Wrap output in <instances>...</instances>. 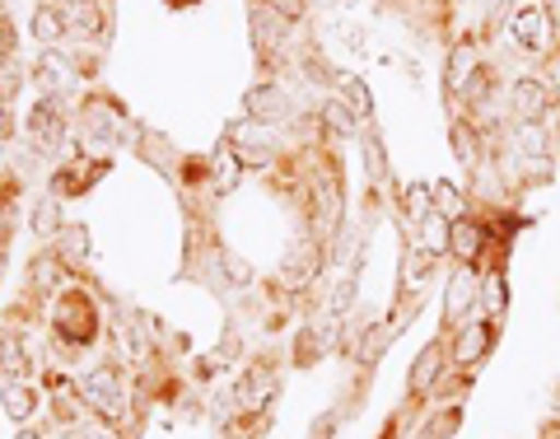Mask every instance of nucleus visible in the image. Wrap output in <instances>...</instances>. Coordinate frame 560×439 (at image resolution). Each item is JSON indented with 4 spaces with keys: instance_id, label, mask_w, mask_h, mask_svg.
I'll return each instance as SVG.
<instances>
[{
    "instance_id": "obj_1",
    "label": "nucleus",
    "mask_w": 560,
    "mask_h": 439,
    "mask_svg": "<svg viewBox=\"0 0 560 439\" xmlns=\"http://www.w3.org/2000/svg\"><path fill=\"white\" fill-rule=\"evenodd\" d=\"M510 33H514V43L523 51H533V57H556V47H560V24L541 0H528V5L514 14Z\"/></svg>"
},
{
    "instance_id": "obj_2",
    "label": "nucleus",
    "mask_w": 560,
    "mask_h": 439,
    "mask_svg": "<svg viewBox=\"0 0 560 439\" xmlns=\"http://www.w3.org/2000/svg\"><path fill=\"white\" fill-rule=\"evenodd\" d=\"M556 108H560V103H556V90H551L547 76H518L510 84V113H514V122H547Z\"/></svg>"
},
{
    "instance_id": "obj_3",
    "label": "nucleus",
    "mask_w": 560,
    "mask_h": 439,
    "mask_svg": "<svg viewBox=\"0 0 560 439\" xmlns=\"http://www.w3.org/2000/svg\"><path fill=\"white\" fill-rule=\"evenodd\" d=\"M477 304H481V272L471 262H458V272L448 276V290H444V332H458V323Z\"/></svg>"
},
{
    "instance_id": "obj_4",
    "label": "nucleus",
    "mask_w": 560,
    "mask_h": 439,
    "mask_svg": "<svg viewBox=\"0 0 560 439\" xmlns=\"http://www.w3.org/2000/svg\"><path fill=\"white\" fill-rule=\"evenodd\" d=\"M80 393H84V402H90V407L103 416V420H121V379L113 374V370H94L90 379H80Z\"/></svg>"
},
{
    "instance_id": "obj_5",
    "label": "nucleus",
    "mask_w": 560,
    "mask_h": 439,
    "mask_svg": "<svg viewBox=\"0 0 560 439\" xmlns=\"http://www.w3.org/2000/svg\"><path fill=\"white\" fill-rule=\"evenodd\" d=\"M490 346H495V319H481V323H467L458 327V337H453V365H463V370H471V365H481L490 356Z\"/></svg>"
},
{
    "instance_id": "obj_6",
    "label": "nucleus",
    "mask_w": 560,
    "mask_h": 439,
    "mask_svg": "<svg viewBox=\"0 0 560 439\" xmlns=\"http://www.w3.org/2000/svg\"><path fill=\"white\" fill-rule=\"evenodd\" d=\"M318 272H323V243L304 239V243H294V253L285 257V272H280V280H285V290H308L313 280H318Z\"/></svg>"
},
{
    "instance_id": "obj_7",
    "label": "nucleus",
    "mask_w": 560,
    "mask_h": 439,
    "mask_svg": "<svg viewBox=\"0 0 560 439\" xmlns=\"http://www.w3.org/2000/svg\"><path fill=\"white\" fill-rule=\"evenodd\" d=\"M337 230H341V183L327 173V178H318V197H313V239L327 243Z\"/></svg>"
},
{
    "instance_id": "obj_8",
    "label": "nucleus",
    "mask_w": 560,
    "mask_h": 439,
    "mask_svg": "<svg viewBox=\"0 0 560 439\" xmlns=\"http://www.w3.org/2000/svg\"><path fill=\"white\" fill-rule=\"evenodd\" d=\"M448 360H453V356H448V346H444V342H430V346L416 356V365H411V374H407V393H411V397H425V393L434 389V383L444 379V365H448Z\"/></svg>"
},
{
    "instance_id": "obj_9",
    "label": "nucleus",
    "mask_w": 560,
    "mask_h": 439,
    "mask_svg": "<svg viewBox=\"0 0 560 439\" xmlns=\"http://www.w3.org/2000/svg\"><path fill=\"white\" fill-rule=\"evenodd\" d=\"M243 113L253 122H285L290 117V94L280 90V84H253L248 94H243Z\"/></svg>"
},
{
    "instance_id": "obj_10",
    "label": "nucleus",
    "mask_w": 560,
    "mask_h": 439,
    "mask_svg": "<svg viewBox=\"0 0 560 439\" xmlns=\"http://www.w3.org/2000/svg\"><path fill=\"white\" fill-rule=\"evenodd\" d=\"M57 327L66 342H90L94 337V309L84 294H70V300L57 309Z\"/></svg>"
},
{
    "instance_id": "obj_11",
    "label": "nucleus",
    "mask_w": 560,
    "mask_h": 439,
    "mask_svg": "<svg viewBox=\"0 0 560 439\" xmlns=\"http://www.w3.org/2000/svg\"><path fill=\"white\" fill-rule=\"evenodd\" d=\"M453 257H458V262H477L481 253H486V224L481 220H458V224H453V249H448Z\"/></svg>"
},
{
    "instance_id": "obj_12",
    "label": "nucleus",
    "mask_w": 560,
    "mask_h": 439,
    "mask_svg": "<svg viewBox=\"0 0 560 439\" xmlns=\"http://www.w3.org/2000/svg\"><path fill=\"white\" fill-rule=\"evenodd\" d=\"M514 150L523 160H547V150H551L547 122H514Z\"/></svg>"
},
{
    "instance_id": "obj_13",
    "label": "nucleus",
    "mask_w": 560,
    "mask_h": 439,
    "mask_svg": "<svg viewBox=\"0 0 560 439\" xmlns=\"http://www.w3.org/2000/svg\"><path fill=\"white\" fill-rule=\"evenodd\" d=\"M430 192H434V216H444V220H453V224L471 216V206H467V192H463L458 183L440 178V183H430Z\"/></svg>"
},
{
    "instance_id": "obj_14",
    "label": "nucleus",
    "mask_w": 560,
    "mask_h": 439,
    "mask_svg": "<svg viewBox=\"0 0 560 439\" xmlns=\"http://www.w3.org/2000/svg\"><path fill=\"white\" fill-rule=\"evenodd\" d=\"M337 90H341V103H346V113L355 117V122H370V117H374V99H370V84H364L360 76H341V80H337Z\"/></svg>"
},
{
    "instance_id": "obj_15",
    "label": "nucleus",
    "mask_w": 560,
    "mask_h": 439,
    "mask_svg": "<svg viewBox=\"0 0 560 439\" xmlns=\"http://www.w3.org/2000/svg\"><path fill=\"white\" fill-rule=\"evenodd\" d=\"M28 136L38 140V146H57V140H61V113H57V103H51V99L28 113Z\"/></svg>"
},
{
    "instance_id": "obj_16",
    "label": "nucleus",
    "mask_w": 560,
    "mask_h": 439,
    "mask_svg": "<svg viewBox=\"0 0 560 439\" xmlns=\"http://www.w3.org/2000/svg\"><path fill=\"white\" fill-rule=\"evenodd\" d=\"M230 150H234V160L243 169H267L271 164V146L257 131H234V146Z\"/></svg>"
},
{
    "instance_id": "obj_17",
    "label": "nucleus",
    "mask_w": 560,
    "mask_h": 439,
    "mask_svg": "<svg viewBox=\"0 0 560 439\" xmlns=\"http://www.w3.org/2000/svg\"><path fill=\"white\" fill-rule=\"evenodd\" d=\"M477 51H471L467 43L463 47H453V57H448V70H444V84H448V94H463L467 90V80L477 76Z\"/></svg>"
},
{
    "instance_id": "obj_18",
    "label": "nucleus",
    "mask_w": 560,
    "mask_h": 439,
    "mask_svg": "<svg viewBox=\"0 0 560 439\" xmlns=\"http://www.w3.org/2000/svg\"><path fill=\"white\" fill-rule=\"evenodd\" d=\"M448 140H453V154H458V164L477 169V160H481V131L471 127V122H453Z\"/></svg>"
},
{
    "instance_id": "obj_19",
    "label": "nucleus",
    "mask_w": 560,
    "mask_h": 439,
    "mask_svg": "<svg viewBox=\"0 0 560 439\" xmlns=\"http://www.w3.org/2000/svg\"><path fill=\"white\" fill-rule=\"evenodd\" d=\"M504 304H510V280H504V267H490L481 276V304L477 309H486V319H495Z\"/></svg>"
},
{
    "instance_id": "obj_20",
    "label": "nucleus",
    "mask_w": 560,
    "mask_h": 439,
    "mask_svg": "<svg viewBox=\"0 0 560 439\" xmlns=\"http://www.w3.org/2000/svg\"><path fill=\"white\" fill-rule=\"evenodd\" d=\"M420 249H425L430 257H444L453 249V220L430 216L425 224H420Z\"/></svg>"
},
{
    "instance_id": "obj_21",
    "label": "nucleus",
    "mask_w": 560,
    "mask_h": 439,
    "mask_svg": "<svg viewBox=\"0 0 560 439\" xmlns=\"http://www.w3.org/2000/svg\"><path fill=\"white\" fill-rule=\"evenodd\" d=\"M28 280H33V290H57V286H66L61 257L57 253H38V257H33V267H28Z\"/></svg>"
},
{
    "instance_id": "obj_22",
    "label": "nucleus",
    "mask_w": 560,
    "mask_h": 439,
    "mask_svg": "<svg viewBox=\"0 0 560 439\" xmlns=\"http://www.w3.org/2000/svg\"><path fill=\"white\" fill-rule=\"evenodd\" d=\"M401 206H407V220L420 230V224L434 216V192H430V183H411L407 192H401Z\"/></svg>"
},
{
    "instance_id": "obj_23",
    "label": "nucleus",
    "mask_w": 560,
    "mask_h": 439,
    "mask_svg": "<svg viewBox=\"0 0 560 439\" xmlns=\"http://www.w3.org/2000/svg\"><path fill=\"white\" fill-rule=\"evenodd\" d=\"M280 24H285V20H280V14L276 10H253V43L261 47V51H267V47H276V38H285V28H280Z\"/></svg>"
},
{
    "instance_id": "obj_24",
    "label": "nucleus",
    "mask_w": 560,
    "mask_h": 439,
    "mask_svg": "<svg viewBox=\"0 0 560 439\" xmlns=\"http://www.w3.org/2000/svg\"><path fill=\"white\" fill-rule=\"evenodd\" d=\"M61 33H66V10L43 5L38 14H33V38H38V43H57Z\"/></svg>"
},
{
    "instance_id": "obj_25",
    "label": "nucleus",
    "mask_w": 560,
    "mask_h": 439,
    "mask_svg": "<svg viewBox=\"0 0 560 439\" xmlns=\"http://www.w3.org/2000/svg\"><path fill=\"white\" fill-rule=\"evenodd\" d=\"M0 402H5V412L14 416V420H28L33 416V393L24 389V383H0Z\"/></svg>"
},
{
    "instance_id": "obj_26",
    "label": "nucleus",
    "mask_w": 560,
    "mask_h": 439,
    "mask_svg": "<svg viewBox=\"0 0 560 439\" xmlns=\"http://www.w3.org/2000/svg\"><path fill=\"white\" fill-rule=\"evenodd\" d=\"M397 327H388V323H374L370 332H364V342H360V365H378V356H383V346H388V337H393Z\"/></svg>"
},
{
    "instance_id": "obj_27",
    "label": "nucleus",
    "mask_w": 560,
    "mask_h": 439,
    "mask_svg": "<svg viewBox=\"0 0 560 439\" xmlns=\"http://www.w3.org/2000/svg\"><path fill=\"white\" fill-rule=\"evenodd\" d=\"M38 80L47 84V90H61V84L70 80V61L57 57V51H47V57L38 61Z\"/></svg>"
},
{
    "instance_id": "obj_28",
    "label": "nucleus",
    "mask_w": 560,
    "mask_h": 439,
    "mask_svg": "<svg viewBox=\"0 0 560 439\" xmlns=\"http://www.w3.org/2000/svg\"><path fill=\"white\" fill-rule=\"evenodd\" d=\"M57 253H66V257H84V253H90V234H84L80 224H70V230L57 234Z\"/></svg>"
},
{
    "instance_id": "obj_29",
    "label": "nucleus",
    "mask_w": 560,
    "mask_h": 439,
    "mask_svg": "<svg viewBox=\"0 0 560 439\" xmlns=\"http://www.w3.org/2000/svg\"><path fill=\"white\" fill-rule=\"evenodd\" d=\"M215 257H220V267H224V276H230L234 286H253V267H248V262H238L230 249H220Z\"/></svg>"
},
{
    "instance_id": "obj_30",
    "label": "nucleus",
    "mask_w": 560,
    "mask_h": 439,
    "mask_svg": "<svg viewBox=\"0 0 560 439\" xmlns=\"http://www.w3.org/2000/svg\"><path fill=\"white\" fill-rule=\"evenodd\" d=\"M364 164H370V178H374V183L388 178V164H383V140H378V136L364 140Z\"/></svg>"
},
{
    "instance_id": "obj_31",
    "label": "nucleus",
    "mask_w": 560,
    "mask_h": 439,
    "mask_svg": "<svg viewBox=\"0 0 560 439\" xmlns=\"http://www.w3.org/2000/svg\"><path fill=\"white\" fill-rule=\"evenodd\" d=\"M33 230H38L43 239H51V234H61V230H57V201H43L38 210H33Z\"/></svg>"
},
{
    "instance_id": "obj_32",
    "label": "nucleus",
    "mask_w": 560,
    "mask_h": 439,
    "mask_svg": "<svg viewBox=\"0 0 560 439\" xmlns=\"http://www.w3.org/2000/svg\"><path fill=\"white\" fill-rule=\"evenodd\" d=\"M238 183V160H234V150L230 154H220V169H215V192H234Z\"/></svg>"
},
{
    "instance_id": "obj_33",
    "label": "nucleus",
    "mask_w": 560,
    "mask_h": 439,
    "mask_svg": "<svg viewBox=\"0 0 560 439\" xmlns=\"http://www.w3.org/2000/svg\"><path fill=\"white\" fill-rule=\"evenodd\" d=\"M350 300H355V280H337V294H331V319H346V309H350Z\"/></svg>"
},
{
    "instance_id": "obj_34",
    "label": "nucleus",
    "mask_w": 560,
    "mask_h": 439,
    "mask_svg": "<svg viewBox=\"0 0 560 439\" xmlns=\"http://www.w3.org/2000/svg\"><path fill=\"white\" fill-rule=\"evenodd\" d=\"M308 439H337V416L327 412V416L318 420V426H313V435H308Z\"/></svg>"
},
{
    "instance_id": "obj_35",
    "label": "nucleus",
    "mask_w": 560,
    "mask_h": 439,
    "mask_svg": "<svg viewBox=\"0 0 560 439\" xmlns=\"http://www.w3.org/2000/svg\"><path fill=\"white\" fill-rule=\"evenodd\" d=\"M276 14H280V20H300V14H304V0H276Z\"/></svg>"
},
{
    "instance_id": "obj_36",
    "label": "nucleus",
    "mask_w": 560,
    "mask_h": 439,
    "mask_svg": "<svg viewBox=\"0 0 560 439\" xmlns=\"http://www.w3.org/2000/svg\"><path fill=\"white\" fill-rule=\"evenodd\" d=\"M14 51V28H10V20H0V57H10Z\"/></svg>"
},
{
    "instance_id": "obj_37",
    "label": "nucleus",
    "mask_w": 560,
    "mask_h": 439,
    "mask_svg": "<svg viewBox=\"0 0 560 439\" xmlns=\"http://www.w3.org/2000/svg\"><path fill=\"white\" fill-rule=\"evenodd\" d=\"M547 80H551V90H556V103H560V47H556V57L547 66Z\"/></svg>"
},
{
    "instance_id": "obj_38",
    "label": "nucleus",
    "mask_w": 560,
    "mask_h": 439,
    "mask_svg": "<svg viewBox=\"0 0 560 439\" xmlns=\"http://www.w3.org/2000/svg\"><path fill=\"white\" fill-rule=\"evenodd\" d=\"M541 439H560V416H551L547 426H541Z\"/></svg>"
},
{
    "instance_id": "obj_39",
    "label": "nucleus",
    "mask_w": 560,
    "mask_h": 439,
    "mask_svg": "<svg viewBox=\"0 0 560 439\" xmlns=\"http://www.w3.org/2000/svg\"><path fill=\"white\" fill-rule=\"evenodd\" d=\"M10 131V113H5V103H0V136Z\"/></svg>"
},
{
    "instance_id": "obj_40",
    "label": "nucleus",
    "mask_w": 560,
    "mask_h": 439,
    "mask_svg": "<svg viewBox=\"0 0 560 439\" xmlns=\"http://www.w3.org/2000/svg\"><path fill=\"white\" fill-rule=\"evenodd\" d=\"M541 5H547V10L556 14V24H560V0H541Z\"/></svg>"
},
{
    "instance_id": "obj_41",
    "label": "nucleus",
    "mask_w": 560,
    "mask_h": 439,
    "mask_svg": "<svg viewBox=\"0 0 560 439\" xmlns=\"http://www.w3.org/2000/svg\"><path fill=\"white\" fill-rule=\"evenodd\" d=\"M20 439H38V435H20Z\"/></svg>"
},
{
    "instance_id": "obj_42",
    "label": "nucleus",
    "mask_w": 560,
    "mask_h": 439,
    "mask_svg": "<svg viewBox=\"0 0 560 439\" xmlns=\"http://www.w3.org/2000/svg\"><path fill=\"white\" fill-rule=\"evenodd\" d=\"M66 5H80V0H66Z\"/></svg>"
}]
</instances>
